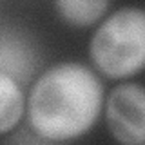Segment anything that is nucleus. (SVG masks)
Masks as SVG:
<instances>
[{"instance_id": "2", "label": "nucleus", "mask_w": 145, "mask_h": 145, "mask_svg": "<svg viewBox=\"0 0 145 145\" xmlns=\"http://www.w3.org/2000/svg\"><path fill=\"white\" fill-rule=\"evenodd\" d=\"M94 67L107 78L121 80L145 67V11L121 7L100 24L89 44Z\"/></svg>"}, {"instance_id": "1", "label": "nucleus", "mask_w": 145, "mask_h": 145, "mask_svg": "<svg viewBox=\"0 0 145 145\" xmlns=\"http://www.w3.org/2000/svg\"><path fill=\"white\" fill-rule=\"evenodd\" d=\"M103 102V84L87 65L62 62L49 67L29 93L33 131L47 142H69L94 125Z\"/></svg>"}, {"instance_id": "3", "label": "nucleus", "mask_w": 145, "mask_h": 145, "mask_svg": "<svg viewBox=\"0 0 145 145\" xmlns=\"http://www.w3.org/2000/svg\"><path fill=\"white\" fill-rule=\"evenodd\" d=\"M105 121L120 143H145V87L140 84L116 85L105 102Z\"/></svg>"}, {"instance_id": "5", "label": "nucleus", "mask_w": 145, "mask_h": 145, "mask_svg": "<svg viewBox=\"0 0 145 145\" xmlns=\"http://www.w3.org/2000/svg\"><path fill=\"white\" fill-rule=\"evenodd\" d=\"M109 2L111 0H54V9L65 24L87 27L107 13Z\"/></svg>"}, {"instance_id": "4", "label": "nucleus", "mask_w": 145, "mask_h": 145, "mask_svg": "<svg viewBox=\"0 0 145 145\" xmlns=\"http://www.w3.org/2000/svg\"><path fill=\"white\" fill-rule=\"evenodd\" d=\"M25 98L18 82L7 72H0V134H6L18 125L24 116Z\"/></svg>"}]
</instances>
